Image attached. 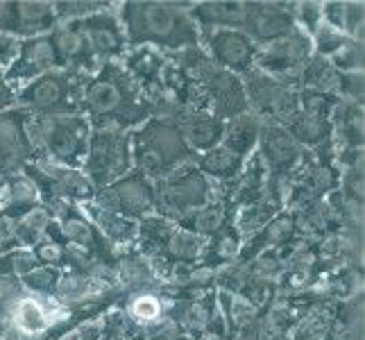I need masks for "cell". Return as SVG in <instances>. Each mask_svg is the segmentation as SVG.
Instances as JSON below:
<instances>
[{
    "instance_id": "obj_8",
    "label": "cell",
    "mask_w": 365,
    "mask_h": 340,
    "mask_svg": "<svg viewBox=\"0 0 365 340\" xmlns=\"http://www.w3.org/2000/svg\"><path fill=\"white\" fill-rule=\"evenodd\" d=\"M48 209L53 211L55 222L59 225V232L64 236V241L68 243V247L80 252L82 257H86L91 263H96V266L116 272L114 247L105 241V236L98 232V227L82 211L80 205L59 200V202H53Z\"/></svg>"
},
{
    "instance_id": "obj_11",
    "label": "cell",
    "mask_w": 365,
    "mask_h": 340,
    "mask_svg": "<svg viewBox=\"0 0 365 340\" xmlns=\"http://www.w3.org/2000/svg\"><path fill=\"white\" fill-rule=\"evenodd\" d=\"M313 57L311 36L295 28L284 39L259 48V55L255 61V68L272 75L286 84L299 89V73L307 66V61Z\"/></svg>"
},
{
    "instance_id": "obj_3",
    "label": "cell",
    "mask_w": 365,
    "mask_h": 340,
    "mask_svg": "<svg viewBox=\"0 0 365 340\" xmlns=\"http://www.w3.org/2000/svg\"><path fill=\"white\" fill-rule=\"evenodd\" d=\"M34 161H48L66 168H80L86 157L91 123L82 113L64 116H28L25 118Z\"/></svg>"
},
{
    "instance_id": "obj_7",
    "label": "cell",
    "mask_w": 365,
    "mask_h": 340,
    "mask_svg": "<svg viewBox=\"0 0 365 340\" xmlns=\"http://www.w3.org/2000/svg\"><path fill=\"white\" fill-rule=\"evenodd\" d=\"M155 213L170 222H180L188 213L205 207L213 197V184L195 168V163L153 182Z\"/></svg>"
},
{
    "instance_id": "obj_45",
    "label": "cell",
    "mask_w": 365,
    "mask_h": 340,
    "mask_svg": "<svg viewBox=\"0 0 365 340\" xmlns=\"http://www.w3.org/2000/svg\"><path fill=\"white\" fill-rule=\"evenodd\" d=\"M57 340H103V316L73 326L71 331L59 336Z\"/></svg>"
},
{
    "instance_id": "obj_41",
    "label": "cell",
    "mask_w": 365,
    "mask_h": 340,
    "mask_svg": "<svg viewBox=\"0 0 365 340\" xmlns=\"http://www.w3.org/2000/svg\"><path fill=\"white\" fill-rule=\"evenodd\" d=\"M329 61H331V66L338 73H361L363 71V61H365L363 41H351L349 39Z\"/></svg>"
},
{
    "instance_id": "obj_50",
    "label": "cell",
    "mask_w": 365,
    "mask_h": 340,
    "mask_svg": "<svg viewBox=\"0 0 365 340\" xmlns=\"http://www.w3.org/2000/svg\"><path fill=\"white\" fill-rule=\"evenodd\" d=\"M170 340H195L193 336H188V334H184V331H180L178 336H173Z\"/></svg>"
},
{
    "instance_id": "obj_37",
    "label": "cell",
    "mask_w": 365,
    "mask_h": 340,
    "mask_svg": "<svg viewBox=\"0 0 365 340\" xmlns=\"http://www.w3.org/2000/svg\"><path fill=\"white\" fill-rule=\"evenodd\" d=\"M336 103H338V98L331 93H322V91H313V89H297L299 111L307 113V116L329 120Z\"/></svg>"
},
{
    "instance_id": "obj_33",
    "label": "cell",
    "mask_w": 365,
    "mask_h": 340,
    "mask_svg": "<svg viewBox=\"0 0 365 340\" xmlns=\"http://www.w3.org/2000/svg\"><path fill=\"white\" fill-rule=\"evenodd\" d=\"M205 245H207V238L178 227V232L173 234L170 243L159 257H163L168 263H173V266H197V263L202 261Z\"/></svg>"
},
{
    "instance_id": "obj_14",
    "label": "cell",
    "mask_w": 365,
    "mask_h": 340,
    "mask_svg": "<svg viewBox=\"0 0 365 340\" xmlns=\"http://www.w3.org/2000/svg\"><path fill=\"white\" fill-rule=\"evenodd\" d=\"M57 14L53 3L46 0H9L0 3V32L19 41L50 34L57 28Z\"/></svg>"
},
{
    "instance_id": "obj_23",
    "label": "cell",
    "mask_w": 365,
    "mask_h": 340,
    "mask_svg": "<svg viewBox=\"0 0 365 340\" xmlns=\"http://www.w3.org/2000/svg\"><path fill=\"white\" fill-rule=\"evenodd\" d=\"M80 207L86 216L91 218V222L98 227V232L105 236V241L114 247L116 254L118 252L136 247V243H138V222L136 220H130V218H125L114 211L100 209L93 202H86Z\"/></svg>"
},
{
    "instance_id": "obj_2",
    "label": "cell",
    "mask_w": 365,
    "mask_h": 340,
    "mask_svg": "<svg viewBox=\"0 0 365 340\" xmlns=\"http://www.w3.org/2000/svg\"><path fill=\"white\" fill-rule=\"evenodd\" d=\"M80 113L91 123V128H120L128 132L153 118L145 93L125 73L120 61L103 64L86 78Z\"/></svg>"
},
{
    "instance_id": "obj_27",
    "label": "cell",
    "mask_w": 365,
    "mask_h": 340,
    "mask_svg": "<svg viewBox=\"0 0 365 340\" xmlns=\"http://www.w3.org/2000/svg\"><path fill=\"white\" fill-rule=\"evenodd\" d=\"M234 209L227 205V200L222 195L213 193L211 202H207L205 207L195 209L193 213H188L186 218H182L180 222H175L180 230H186L191 234H197L202 238L213 236L222 225H227L230 220H234Z\"/></svg>"
},
{
    "instance_id": "obj_44",
    "label": "cell",
    "mask_w": 365,
    "mask_h": 340,
    "mask_svg": "<svg viewBox=\"0 0 365 340\" xmlns=\"http://www.w3.org/2000/svg\"><path fill=\"white\" fill-rule=\"evenodd\" d=\"M336 96L347 103L363 105V71L361 73H341L338 78V89Z\"/></svg>"
},
{
    "instance_id": "obj_47",
    "label": "cell",
    "mask_w": 365,
    "mask_h": 340,
    "mask_svg": "<svg viewBox=\"0 0 365 340\" xmlns=\"http://www.w3.org/2000/svg\"><path fill=\"white\" fill-rule=\"evenodd\" d=\"M19 241H16V232H14V220L7 218L5 213H0V254L9 249H16Z\"/></svg>"
},
{
    "instance_id": "obj_31",
    "label": "cell",
    "mask_w": 365,
    "mask_h": 340,
    "mask_svg": "<svg viewBox=\"0 0 365 340\" xmlns=\"http://www.w3.org/2000/svg\"><path fill=\"white\" fill-rule=\"evenodd\" d=\"M241 247H243V238L236 232L234 220H230L227 225H222L216 234L207 238L205 254H202V261H200V266H205L209 270L227 266V263L238 259Z\"/></svg>"
},
{
    "instance_id": "obj_52",
    "label": "cell",
    "mask_w": 365,
    "mask_h": 340,
    "mask_svg": "<svg viewBox=\"0 0 365 340\" xmlns=\"http://www.w3.org/2000/svg\"><path fill=\"white\" fill-rule=\"evenodd\" d=\"M0 191H3V180H0Z\"/></svg>"
},
{
    "instance_id": "obj_40",
    "label": "cell",
    "mask_w": 365,
    "mask_h": 340,
    "mask_svg": "<svg viewBox=\"0 0 365 340\" xmlns=\"http://www.w3.org/2000/svg\"><path fill=\"white\" fill-rule=\"evenodd\" d=\"M349 39L343 34L334 30L331 25H327L324 21L316 28V32L311 34V46H313V55H318L322 59H331L338 50H341Z\"/></svg>"
},
{
    "instance_id": "obj_51",
    "label": "cell",
    "mask_w": 365,
    "mask_h": 340,
    "mask_svg": "<svg viewBox=\"0 0 365 340\" xmlns=\"http://www.w3.org/2000/svg\"><path fill=\"white\" fill-rule=\"evenodd\" d=\"M130 340H143V338H138V336H134V338H130Z\"/></svg>"
},
{
    "instance_id": "obj_43",
    "label": "cell",
    "mask_w": 365,
    "mask_h": 340,
    "mask_svg": "<svg viewBox=\"0 0 365 340\" xmlns=\"http://www.w3.org/2000/svg\"><path fill=\"white\" fill-rule=\"evenodd\" d=\"M23 295V286L19 279H7V277H0V324H7L14 304L19 297Z\"/></svg>"
},
{
    "instance_id": "obj_28",
    "label": "cell",
    "mask_w": 365,
    "mask_h": 340,
    "mask_svg": "<svg viewBox=\"0 0 365 340\" xmlns=\"http://www.w3.org/2000/svg\"><path fill=\"white\" fill-rule=\"evenodd\" d=\"M36 205H41L39 191H36L34 182L28 175H11L3 180V191H0V213H5L7 218L16 220L23 213H28Z\"/></svg>"
},
{
    "instance_id": "obj_42",
    "label": "cell",
    "mask_w": 365,
    "mask_h": 340,
    "mask_svg": "<svg viewBox=\"0 0 365 340\" xmlns=\"http://www.w3.org/2000/svg\"><path fill=\"white\" fill-rule=\"evenodd\" d=\"M293 19L297 28L311 36L322 23V3H295Z\"/></svg>"
},
{
    "instance_id": "obj_18",
    "label": "cell",
    "mask_w": 365,
    "mask_h": 340,
    "mask_svg": "<svg viewBox=\"0 0 365 340\" xmlns=\"http://www.w3.org/2000/svg\"><path fill=\"white\" fill-rule=\"evenodd\" d=\"M25 113L19 109H9L0 113V180L23 172L34 153L25 132Z\"/></svg>"
},
{
    "instance_id": "obj_34",
    "label": "cell",
    "mask_w": 365,
    "mask_h": 340,
    "mask_svg": "<svg viewBox=\"0 0 365 340\" xmlns=\"http://www.w3.org/2000/svg\"><path fill=\"white\" fill-rule=\"evenodd\" d=\"M55 216L46 205H36L28 213H23L21 218L14 220V232H16V241L19 247H28L32 249L36 243H41L46 238L48 227L53 225Z\"/></svg>"
},
{
    "instance_id": "obj_49",
    "label": "cell",
    "mask_w": 365,
    "mask_h": 340,
    "mask_svg": "<svg viewBox=\"0 0 365 340\" xmlns=\"http://www.w3.org/2000/svg\"><path fill=\"white\" fill-rule=\"evenodd\" d=\"M0 340H28V338H23L14 326H9V324H0Z\"/></svg>"
},
{
    "instance_id": "obj_17",
    "label": "cell",
    "mask_w": 365,
    "mask_h": 340,
    "mask_svg": "<svg viewBox=\"0 0 365 340\" xmlns=\"http://www.w3.org/2000/svg\"><path fill=\"white\" fill-rule=\"evenodd\" d=\"M116 7V5H114ZM100 9L96 14L86 16L82 21V30L86 36V43L96 59L98 66L109 64V61H120L125 50H128V39L120 25L116 9Z\"/></svg>"
},
{
    "instance_id": "obj_20",
    "label": "cell",
    "mask_w": 365,
    "mask_h": 340,
    "mask_svg": "<svg viewBox=\"0 0 365 340\" xmlns=\"http://www.w3.org/2000/svg\"><path fill=\"white\" fill-rule=\"evenodd\" d=\"M59 68V61L55 55L53 41H50V34L43 36H34V39H25L21 41L19 55L11 61V66L5 71V78L11 86H23L41 75Z\"/></svg>"
},
{
    "instance_id": "obj_29",
    "label": "cell",
    "mask_w": 365,
    "mask_h": 340,
    "mask_svg": "<svg viewBox=\"0 0 365 340\" xmlns=\"http://www.w3.org/2000/svg\"><path fill=\"white\" fill-rule=\"evenodd\" d=\"M247 159H241L225 145H216L209 153L195 157V168L205 175L211 184H230L238 177Z\"/></svg>"
},
{
    "instance_id": "obj_10",
    "label": "cell",
    "mask_w": 365,
    "mask_h": 340,
    "mask_svg": "<svg viewBox=\"0 0 365 340\" xmlns=\"http://www.w3.org/2000/svg\"><path fill=\"white\" fill-rule=\"evenodd\" d=\"M23 175H28L34 182L41 205L46 207L59 202V200L73 205H86L96 195L93 184L80 168H66L48 161H30L23 168Z\"/></svg>"
},
{
    "instance_id": "obj_30",
    "label": "cell",
    "mask_w": 365,
    "mask_h": 340,
    "mask_svg": "<svg viewBox=\"0 0 365 340\" xmlns=\"http://www.w3.org/2000/svg\"><path fill=\"white\" fill-rule=\"evenodd\" d=\"M259 128H261V120L255 116V113L247 111V113H243V116H236V118L225 123L220 145L232 150V153L238 155L241 159H250L257 153Z\"/></svg>"
},
{
    "instance_id": "obj_36",
    "label": "cell",
    "mask_w": 365,
    "mask_h": 340,
    "mask_svg": "<svg viewBox=\"0 0 365 340\" xmlns=\"http://www.w3.org/2000/svg\"><path fill=\"white\" fill-rule=\"evenodd\" d=\"M59 279H61V270L48 268V266H36L28 274H23L19 282L23 286V291H28L32 295H39V297H50V299H53Z\"/></svg>"
},
{
    "instance_id": "obj_35",
    "label": "cell",
    "mask_w": 365,
    "mask_h": 340,
    "mask_svg": "<svg viewBox=\"0 0 365 340\" xmlns=\"http://www.w3.org/2000/svg\"><path fill=\"white\" fill-rule=\"evenodd\" d=\"M338 78H341V73L331 66L329 59H322L318 55H313L307 61V66L299 73V89H313V91L336 96Z\"/></svg>"
},
{
    "instance_id": "obj_6",
    "label": "cell",
    "mask_w": 365,
    "mask_h": 340,
    "mask_svg": "<svg viewBox=\"0 0 365 340\" xmlns=\"http://www.w3.org/2000/svg\"><path fill=\"white\" fill-rule=\"evenodd\" d=\"M132 170V132L120 128H91L82 172L96 191L114 184Z\"/></svg>"
},
{
    "instance_id": "obj_39",
    "label": "cell",
    "mask_w": 365,
    "mask_h": 340,
    "mask_svg": "<svg viewBox=\"0 0 365 340\" xmlns=\"http://www.w3.org/2000/svg\"><path fill=\"white\" fill-rule=\"evenodd\" d=\"M53 7L61 23V21H84L86 16L96 14L100 9L114 7V3H107V0H61V3H53Z\"/></svg>"
},
{
    "instance_id": "obj_1",
    "label": "cell",
    "mask_w": 365,
    "mask_h": 340,
    "mask_svg": "<svg viewBox=\"0 0 365 340\" xmlns=\"http://www.w3.org/2000/svg\"><path fill=\"white\" fill-rule=\"evenodd\" d=\"M191 5L193 3H168V0L118 3L116 14L125 30L128 48L150 46L163 55H173L184 48L202 46V34L188 14Z\"/></svg>"
},
{
    "instance_id": "obj_5",
    "label": "cell",
    "mask_w": 365,
    "mask_h": 340,
    "mask_svg": "<svg viewBox=\"0 0 365 340\" xmlns=\"http://www.w3.org/2000/svg\"><path fill=\"white\" fill-rule=\"evenodd\" d=\"M89 75L55 68L16 89L14 109L25 116H64L80 113V98Z\"/></svg>"
},
{
    "instance_id": "obj_26",
    "label": "cell",
    "mask_w": 365,
    "mask_h": 340,
    "mask_svg": "<svg viewBox=\"0 0 365 340\" xmlns=\"http://www.w3.org/2000/svg\"><path fill=\"white\" fill-rule=\"evenodd\" d=\"M334 130V145L338 150H363V105L338 98L329 116Z\"/></svg>"
},
{
    "instance_id": "obj_19",
    "label": "cell",
    "mask_w": 365,
    "mask_h": 340,
    "mask_svg": "<svg viewBox=\"0 0 365 340\" xmlns=\"http://www.w3.org/2000/svg\"><path fill=\"white\" fill-rule=\"evenodd\" d=\"M50 41H53L59 68L78 75H91L100 68L91 55L89 43H86L82 21L57 23V28L50 32Z\"/></svg>"
},
{
    "instance_id": "obj_9",
    "label": "cell",
    "mask_w": 365,
    "mask_h": 340,
    "mask_svg": "<svg viewBox=\"0 0 365 340\" xmlns=\"http://www.w3.org/2000/svg\"><path fill=\"white\" fill-rule=\"evenodd\" d=\"M250 113L263 123H279L284 125L299 111L297 89L259 68H252L241 75Z\"/></svg>"
},
{
    "instance_id": "obj_12",
    "label": "cell",
    "mask_w": 365,
    "mask_h": 340,
    "mask_svg": "<svg viewBox=\"0 0 365 340\" xmlns=\"http://www.w3.org/2000/svg\"><path fill=\"white\" fill-rule=\"evenodd\" d=\"M91 202L98 205L100 209L120 213V216L138 222L145 216H153L155 213L153 182H150L143 172L132 170L125 175V177L116 180L114 184L96 191Z\"/></svg>"
},
{
    "instance_id": "obj_38",
    "label": "cell",
    "mask_w": 365,
    "mask_h": 340,
    "mask_svg": "<svg viewBox=\"0 0 365 340\" xmlns=\"http://www.w3.org/2000/svg\"><path fill=\"white\" fill-rule=\"evenodd\" d=\"M39 263L28 247H16L0 254V277H7V279H21L23 274H28Z\"/></svg>"
},
{
    "instance_id": "obj_48",
    "label": "cell",
    "mask_w": 365,
    "mask_h": 340,
    "mask_svg": "<svg viewBox=\"0 0 365 340\" xmlns=\"http://www.w3.org/2000/svg\"><path fill=\"white\" fill-rule=\"evenodd\" d=\"M16 103V86H11L5 78V71H0V113L14 109Z\"/></svg>"
},
{
    "instance_id": "obj_24",
    "label": "cell",
    "mask_w": 365,
    "mask_h": 340,
    "mask_svg": "<svg viewBox=\"0 0 365 340\" xmlns=\"http://www.w3.org/2000/svg\"><path fill=\"white\" fill-rule=\"evenodd\" d=\"M166 64H168L166 55L159 53V50H155V48H150V46L128 48L123 59H120V66L138 86H141L145 98L159 84L161 73H163V68H166Z\"/></svg>"
},
{
    "instance_id": "obj_16",
    "label": "cell",
    "mask_w": 365,
    "mask_h": 340,
    "mask_svg": "<svg viewBox=\"0 0 365 340\" xmlns=\"http://www.w3.org/2000/svg\"><path fill=\"white\" fill-rule=\"evenodd\" d=\"M293 7L295 3H277V0H272V3H261V0L247 3V14L241 30L259 48L279 41L297 28Z\"/></svg>"
},
{
    "instance_id": "obj_22",
    "label": "cell",
    "mask_w": 365,
    "mask_h": 340,
    "mask_svg": "<svg viewBox=\"0 0 365 340\" xmlns=\"http://www.w3.org/2000/svg\"><path fill=\"white\" fill-rule=\"evenodd\" d=\"M188 14L195 21L200 34L211 30H241L247 3L245 0H205V3H193Z\"/></svg>"
},
{
    "instance_id": "obj_15",
    "label": "cell",
    "mask_w": 365,
    "mask_h": 340,
    "mask_svg": "<svg viewBox=\"0 0 365 340\" xmlns=\"http://www.w3.org/2000/svg\"><path fill=\"white\" fill-rule=\"evenodd\" d=\"M202 48L213 64L238 75V78L255 68L259 55V46L243 30L202 32Z\"/></svg>"
},
{
    "instance_id": "obj_21",
    "label": "cell",
    "mask_w": 365,
    "mask_h": 340,
    "mask_svg": "<svg viewBox=\"0 0 365 340\" xmlns=\"http://www.w3.org/2000/svg\"><path fill=\"white\" fill-rule=\"evenodd\" d=\"M175 128L182 134L184 143L188 150L200 157L220 145L222 141V132H225V120L218 116H213L209 111H197V109H182L175 113Z\"/></svg>"
},
{
    "instance_id": "obj_25",
    "label": "cell",
    "mask_w": 365,
    "mask_h": 340,
    "mask_svg": "<svg viewBox=\"0 0 365 340\" xmlns=\"http://www.w3.org/2000/svg\"><path fill=\"white\" fill-rule=\"evenodd\" d=\"M116 284L123 288L125 295L136 291H153V288L163 286L155 270L150 268L148 259L136 247L116 254Z\"/></svg>"
},
{
    "instance_id": "obj_46",
    "label": "cell",
    "mask_w": 365,
    "mask_h": 340,
    "mask_svg": "<svg viewBox=\"0 0 365 340\" xmlns=\"http://www.w3.org/2000/svg\"><path fill=\"white\" fill-rule=\"evenodd\" d=\"M19 48H21L19 39L0 32V71H7L11 66V61H14L19 55Z\"/></svg>"
},
{
    "instance_id": "obj_13",
    "label": "cell",
    "mask_w": 365,
    "mask_h": 340,
    "mask_svg": "<svg viewBox=\"0 0 365 340\" xmlns=\"http://www.w3.org/2000/svg\"><path fill=\"white\" fill-rule=\"evenodd\" d=\"M257 155L261 157L263 166L268 168L270 177L286 182L299 168V163L304 161L307 150L288 134L284 125L261 120Z\"/></svg>"
},
{
    "instance_id": "obj_4",
    "label": "cell",
    "mask_w": 365,
    "mask_h": 340,
    "mask_svg": "<svg viewBox=\"0 0 365 340\" xmlns=\"http://www.w3.org/2000/svg\"><path fill=\"white\" fill-rule=\"evenodd\" d=\"M132 163L134 170L143 172L150 182H157L195 163V155L188 150L173 120L148 118L132 130Z\"/></svg>"
},
{
    "instance_id": "obj_32",
    "label": "cell",
    "mask_w": 365,
    "mask_h": 340,
    "mask_svg": "<svg viewBox=\"0 0 365 340\" xmlns=\"http://www.w3.org/2000/svg\"><path fill=\"white\" fill-rule=\"evenodd\" d=\"M178 232V225L157 216H145L143 220H138V243H136V249L141 252L143 257H150V254H161L166 245L170 243L173 234Z\"/></svg>"
}]
</instances>
